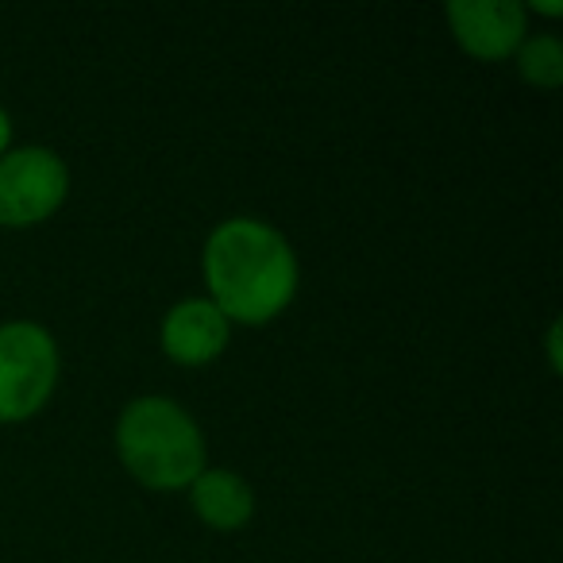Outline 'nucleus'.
Wrapping results in <instances>:
<instances>
[{
    "instance_id": "f257e3e1",
    "label": "nucleus",
    "mask_w": 563,
    "mask_h": 563,
    "mask_svg": "<svg viewBox=\"0 0 563 563\" xmlns=\"http://www.w3.org/2000/svg\"><path fill=\"white\" fill-rule=\"evenodd\" d=\"M205 298L228 324L278 321L294 306L301 286V263L282 228L258 217H228L205 235L201 247Z\"/></svg>"
},
{
    "instance_id": "f03ea898",
    "label": "nucleus",
    "mask_w": 563,
    "mask_h": 563,
    "mask_svg": "<svg viewBox=\"0 0 563 563\" xmlns=\"http://www.w3.org/2000/svg\"><path fill=\"white\" fill-rule=\"evenodd\" d=\"M112 444L120 467L155 494L189 490V483L209 467V444L197 417L166 394L128 401L112 429Z\"/></svg>"
},
{
    "instance_id": "7ed1b4c3",
    "label": "nucleus",
    "mask_w": 563,
    "mask_h": 563,
    "mask_svg": "<svg viewBox=\"0 0 563 563\" xmlns=\"http://www.w3.org/2000/svg\"><path fill=\"white\" fill-rule=\"evenodd\" d=\"M63 375V352L47 324H0V424H24L47 409Z\"/></svg>"
},
{
    "instance_id": "20e7f679",
    "label": "nucleus",
    "mask_w": 563,
    "mask_h": 563,
    "mask_svg": "<svg viewBox=\"0 0 563 563\" xmlns=\"http://www.w3.org/2000/svg\"><path fill=\"white\" fill-rule=\"evenodd\" d=\"M70 197V166L55 147L12 143L0 155V228L47 224Z\"/></svg>"
},
{
    "instance_id": "39448f33",
    "label": "nucleus",
    "mask_w": 563,
    "mask_h": 563,
    "mask_svg": "<svg viewBox=\"0 0 563 563\" xmlns=\"http://www.w3.org/2000/svg\"><path fill=\"white\" fill-rule=\"evenodd\" d=\"M444 16L460 51L478 63H506L529 35L521 0H452Z\"/></svg>"
},
{
    "instance_id": "423d86ee",
    "label": "nucleus",
    "mask_w": 563,
    "mask_h": 563,
    "mask_svg": "<svg viewBox=\"0 0 563 563\" xmlns=\"http://www.w3.org/2000/svg\"><path fill=\"white\" fill-rule=\"evenodd\" d=\"M228 344H232V324L224 321V313L205 294L174 301L163 313V324H158L163 355L189 371L217 363L228 352Z\"/></svg>"
},
{
    "instance_id": "0eeeda50",
    "label": "nucleus",
    "mask_w": 563,
    "mask_h": 563,
    "mask_svg": "<svg viewBox=\"0 0 563 563\" xmlns=\"http://www.w3.org/2000/svg\"><path fill=\"white\" fill-rule=\"evenodd\" d=\"M189 506L201 517L205 529L212 532H240L251 525L258 509L255 486L232 467H205L189 483Z\"/></svg>"
},
{
    "instance_id": "6e6552de",
    "label": "nucleus",
    "mask_w": 563,
    "mask_h": 563,
    "mask_svg": "<svg viewBox=\"0 0 563 563\" xmlns=\"http://www.w3.org/2000/svg\"><path fill=\"white\" fill-rule=\"evenodd\" d=\"M514 66H517V74H521L525 86L552 93V89L563 86V43L555 40L552 32L525 35V43L514 55Z\"/></svg>"
},
{
    "instance_id": "1a4fd4ad",
    "label": "nucleus",
    "mask_w": 563,
    "mask_h": 563,
    "mask_svg": "<svg viewBox=\"0 0 563 563\" xmlns=\"http://www.w3.org/2000/svg\"><path fill=\"white\" fill-rule=\"evenodd\" d=\"M544 347H548V367H552V375H560V321L548 324Z\"/></svg>"
},
{
    "instance_id": "9d476101",
    "label": "nucleus",
    "mask_w": 563,
    "mask_h": 563,
    "mask_svg": "<svg viewBox=\"0 0 563 563\" xmlns=\"http://www.w3.org/2000/svg\"><path fill=\"white\" fill-rule=\"evenodd\" d=\"M525 12H529V16L555 20V16H563V0H532V4H525Z\"/></svg>"
},
{
    "instance_id": "9b49d317",
    "label": "nucleus",
    "mask_w": 563,
    "mask_h": 563,
    "mask_svg": "<svg viewBox=\"0 0 563 563\" xmlns=\"http://www.w3.org/2000/svg\"><path fill=\"white\" fill-rule=\"evenodd\" d=\"M12 147V117H9V109L0 104V155Z\"/></svg>"
}]
</instances>
